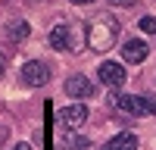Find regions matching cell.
Here are the masks:
<instances>
[{
  "instance_id": "3957f363",
  "label": "cell",
  "mask_w": 156,
  "mask_h": 150,
  "mask_svg": "<svg viewBox=\"0 0 156 150\" xmlns=\"http://www.w3.org/2000/svg\"><path fill=\"white\" fill-rule=\"evenodd\" d=\"M125 75H128V72L122 69V62H112V59L103 62V66L97 69V78H100L103 84H109V88H122V84H125Z\"/></svg>"
},
{
  "instance_id": "ba28073f",
  "label": "cell",
  "mask_w": 156,
  "mask_h": 150,
  "mask_svg": "<svg viewBox=\"0 0 156 150\" xmlns=\"http://www.w3.org/2000/svg\"><path fill=\"white\" fill-rule=\"evenodd\" d=\"M112 106L119 112H128V116H140V100L137 94H112Z\"/></svg>"
},
{
  "instance_id": "7c38bea8",
  "label": "cell",
  "mask_w": 156,
  "mask_h": 150,
  "mask_svg": "<svg viewBox=\"0 0 156 150\" xmlns=\"http://www.w3.org/2000/svg\"><path fill=\"white\" fill-rule=\"evenodd\" d=\"M137 25H140V31H144V34H156V16H144Z\"/></svg>"
},
{
  "instance_id": "ac0fdd59",
  "label": "cell",
  "mask_w": 156,
  "mask_h": 150,
  "mask_svg": "<svg viewBox=\"0 0 156 150\" xmlns=\"http://www.w3.org/2000/svg\"><path fill=\"white\" fill-rule=\"evenodd\" d=\"M72 3H78V6H84V3H94V0H72Z\"/></svg>"
},
{
  "instance_id": "277c9868",
  "label": "cell",
  "mask_w": 156,
  "mask_h": 150,
  "mask_svg": "<svg viewBox=\"0 0 156 150\" xmlns=\"http://www.w3.org/2000/svg\"><path fill=\"white\" fill-rule=\"evenodd\" d=\"M50 47H56V50H75V31H72V25L66 22H59L50 28Z\"/></svg>"
},
{
  "instance_id": "9a60e30c",
  "label": "cell",
  "mask_w": 156,
  "mask_h": 150,
  "mask_svg": "<svg viewBox=\"0 0 156 150\" xmlns=\"http://www.w3.org/2000/svg\"><path fill=\"white\" fill-rule=\"evenodd\" d=\"M9 150H31V147H28V144H25V141H19L16 147H9Z\"/></svg>"
},
{
  "instance_id": "6da1fadb",
  "label": "cell",
  "mask_w": 156,
  "mask_h": 150,
  "mask_svg": "<svg viewBox=\"0 0 156 150\" xmlns=\"http://www.w3.org/2000/svg\"><path fill=\"white\" fill-rule=\"evenodd\" d=\"M84 38H87V47L94 50V53H106V50H112L115 41H119V22H115V16H112V12H100V16L87 19Z\"/></svg>"
},
{
  "instance_id": "7a4b0ae2",
  "label": "cell",
  "mask_w": 156,
  "mask_h": 150,
  "mask_svg": "<svg viewBox=\"0 0 156 150\" xmlns=\"http://www.w3.org/2000/svg\"><path fill=\"white\" fill-rule=\"evenodd\" d=\"M19 78H22V84H28V88H44V84L50 81V69L44 66L41 59H31V62H25V66H22Z\"/></svg>"
},
{
  "instance_id": "30bf717a",
  "label": "cell",
  "mask_w": 156,
  "mask_h": 150,
  "mask_svg": "<svg viewBox=\"0 0 156 150\" xmlns=\"http://www.w3.org/2000/svg\"><path fill=\"white\" fill-rule=\"evenodd\" d=\"M28 22H9L6 25V34H9V41H25L28 38Z\"/></svg>"
},
{
  "instance_id": "e0dca14e",
  "label": "cell",
  "mask_w": 156,
  "mask_h": 150,
  "mask_svg": "<svg viewBox=\"0 0 156 150\" xmlns=\"http://www.w3.org/2000/svg\"><path fill=\"white\" fill-rule=\"evenodd\" d=\"M112 3H122V6H131L134 0H112Z\"/></svg>"
},
{
  "instance_id": "5b68a950",
  "label": "cell",
  "mask_w": 156,
  "mask_h": 150,
  "mask_svg": "<svg viewBox=\"0 0 156 150\" xmlns=\"http://www.w3.org/2000/svg\"><path fill=\"white\" fill-rule=\"evenodd\" d=\"M147 53H150V47H147L144 41H137V38H131V41L122 44V59H125V62H144Z\"/></svg>"
},
{
  "instance_id": "8992f818",
  "label": "cell",
  "mask_w": 156,
  "mask_h": 150,
  "mask_svg": "<svg viewBox=\"0 0 156 150\" xmlns=\"http://www.w3.org/2000/svg\"><path fill=\"white\" fill-rule=\"evenodd\" d=\"M84 119H87V106H84V103H69V106H62V109H59V122H62V125H69V128L81 125Z\"/></svg>"
},
{
  "instance_id": "5bb4252c",
  "label": "cell",
  "mask_w": 156,
  "mask_h": 150,
  "mask_svg": "<svg viewBox=\"0 0 156 150\" xmlns=\"http://www.w3.org/2000/svg\"><path fill=\"white\" fill-rule=\"evenodd\" d=\"M6 138H9V128H6V125H0V147L6 144Z\"/></svg>"
},
{
  "instance_id": "8fae6325",
  "label": "cell",
  "mask_w": 156,
  "mask_h": 150,
  "mask_svg": "<svg viewBox=\"0 0 156 150\" xmlns=\"http://www.w3.org/2000/svg\"><path fill=\"white\" fill-rule=\"evenodd\" d=\"M140 100V116H156V97L153 94H137Z\"/></svg>"
},
{
  "instance_id": "9c48e42d",
  "label": "cell",
  "mask_w": 156,
  "mask_h": 150,
  "mask_svg": "<svg viewBox=\"0 0 156 150\" xmlns=\"http://www.w3.org/2000/svg\"><path fill=\"white\" fill-rule=\"evenodd\" d=\"M100 150H137V138H134L131 131H122V134L109 138V141L103 144Z\"/></svg>"
},
{
  "instance_id": "4fadbf2b",
  "label": "cell",
  "mask_w": 156,
  "mask_h": 150,
  "mask_svg": "<svg viewBox=\"0 0 156 150\" xmlns=\"http://www.w3.org/2000/svg\"><path fill=\"white\" fill-rule=\"evenodd\" d=\"M69 150H90V141H87V138H72Z\"/></svg>"
},
{
  "instance_id": "52a82bcc",
  "label": "cell",
  "mask_w": 156,
  "mask_h": 150,
  "mask_svg": "<svg viewBox=\"0 0 156 150\" xmlns=\"http://www.w3.org/2000/svg\"><path fill=\"white\" fill-rule=\"evenodd\" d=\"M66 94L69 97H90L94 84H90L87 75H72V78H66Z\"/></svg>"
},
{
  "instance_id": "2e32d148",
  "label": "cell",
  "mask_w": 156,
  "mask_h": 150,
  "mask_svg": "<svg viewBox=\"0 0 156 150\" xmlns=\"http://www.w3.org/2000/svg\"><path fill=\"white\" fill-rule=\"evenodd\" d=\"M3 72H6V56L0 53V75H3Z\"/></svg>"
}]
</instances>
